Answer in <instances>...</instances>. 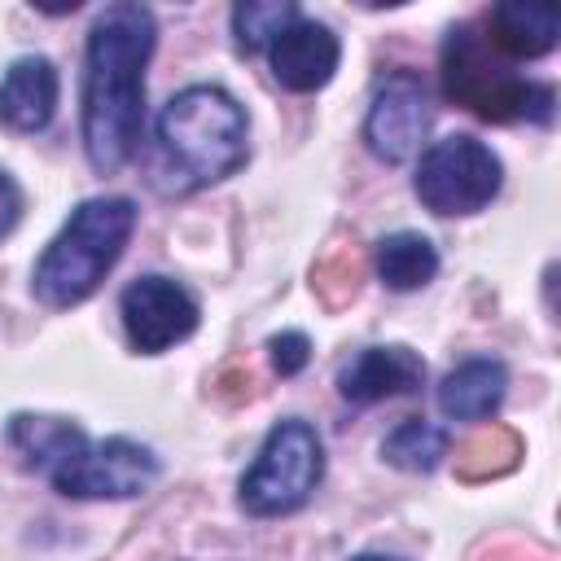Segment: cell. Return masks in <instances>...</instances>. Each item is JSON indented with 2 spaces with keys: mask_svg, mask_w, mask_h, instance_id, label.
Listing matches in <instances>:
<instances>
[{
  "mask_svg": "<svg viewBox=\"0 0 561 561\" xmlns=\"http://www.w3.org/2000/svg\"><path fill=\"white\" fill-rule=\"evenodd\" d=\"M412 184L425 210L451 219V215L482 210L500 193L504 167L491 153V145H482L478 136H443L421 153Z\"/></svg>",
  "mask_w": 561,
  "mask_h": 561,
  "instance_id": "6",
  "label": "cell"
},
{
  "mask_svg": "<svg viewBox=\"0 0 561 561\" xmlns=\"http://www.w3.org/2000/svg\"><path fill=\"white\" fill-rule=\"evenodd\" d=\"M430 127V105H425V88L416 75L399 70L390 75L377 92H373V105H368V118H364V140L368 149L399 167L408 162L416 149H421V136Z\"/></svg>",
  "mask_w": 561,
  "mask_h": 561,
  "instance_id": "9",
  "label": "cell"
},
{
  "mask_svg": "<svg viewBox=\"0 0 561 561\" xmlns=\"http://www.w3.org/2000/svg\"><path fill=\"white\" fill-rule=\"evenodd\" d=\"M267 57H272V75H276V83L285 92H316V88H324L333 79L342 44L324 22L298 18L294 26H285L272 39Z\"/></svg>",
  "mask_w": 561,
  "mask_h": 561,
  "instance_id": "10",
  "label": "cell"
},
{
  "mask_svg": "<svg viewBox=\"0 0 561 561\" xmlns=\"http://www.w3.org/2000/svg\"><path fill=\"white\" fill-rule=\"evenodd\" d=\"M158 153L167 162L175 193H193V188H206L215 180H228L250 158L245 110L224 88L193 83L162 105Z\"/></svg>",
  "mask_w": 561,
  "mask_h": 561,
  "instance_id": "2",
  "label": "cell"
},
{
  "mask_svg": "<svg viewBox=\"0 0 561 561\" xmlns=\"http://www.w3.org/2000/svg\"><path fill=\"white\" fill-rule=\"evenodd\" d=\"M381 456L394 465V469H408V473H430L438 469V460L447 456V430L412 416L403 425H394L381 443Z\"/></svg>",
  "mask_w": 561,
  "mask_h": 561,
  "instance_id": "18",
  "label": "cell"
},
{
  "mask_svg": "<svg viewBox=\"0 0 561 561\" xmlns=\"http://www.w3.org/2000/svg\"><path fill=\"white\" fill-rule=\"evenodd\" d=\"M158 22L145 4L118 0L96 13L83 53V149L92 171L114 175L131 162L145 123V66Z\"/></svg>",
  "mask_w": 561,
  "mask_h": 561,
  "instance_id": "1",
  "label": "cell"
},
{
  "mask_svg": "<svg viewBox=\"0 0 561 561\" xmlns=\"http://www.w3.org/2000/svg\"><path fill=\"white\" fill-rule=\"evenodd\" d=\"M302 13L294 0H245L232 9V35H237V48L241 53H259V48H272V39L294 26Z\"/></svg>",
  "mask_w": 561,
  "mask_h": 561,
  "instance_id": "19",
  "label": "cell"
},
{
  "mask_svg": "<svg viewBox=\"0 0 561 561\" xmlns=\"http://www.w3.org/2000/svg\"><path fill=\"white\" fill-rule=\"evenodd\" d=\"M355 561H394V557H377V552H364V557H355Z\"/></svg>",
  "mask_w": 561,
  "mask_h": 561,
  "instance_id": "23",
  "label": "cell"
},
{
  "mask_svg": "<svg viewBox=\"0 0 561 561\" xmlns=\"http://www.w3.org/2000/svg\"><path fill=\"white\" fill-rule=\"evenodd\" d=\"M482 561H548L543 552H530V548H517V543H500L491 552H482Z\"/></svg>",
  "mask_w": 561,
  "mask_h": 561,
  "instance_id": "22",
  "label": "cell"
},
{
  "mask_svg": "<svg viewBox=\"0 0 561 561\" xmlns=\"http://www.w3.org/2000/svg\"><path fill=\"white\" fill-rule=\"evenodd\" d=\"M359 285H364V254H359V245L355 241H329L324 250H320V259L311 263V289H316V298L324 302V307H346L355 294H359Z\"/></svg>",
  "mask_w": 561,
  "mask_h": 561,
  "instance_id": "17",
  "label": "cell"
},
{
  "mask_svg": "<svg viewBox=\"0 0 561 561\" xmlns=\"http://www.w3.org/2000/svg\"><path fill=\"white\" fill-rule=\"evenodd\" d=\"M324 478V447L307 421H280L263 438L254 465L241 478V508L250 517H280L311 500Z\"/></svg>",
  "mask_w": 561,
  "mask_h": 561,
  "instance_id": "5",
  "label": "cell"
},
{
  "mask_svg": "<svg viewBox=\"0 0 561 561\" xmlns=\"http://www.w3.org/2000/svg\"><path fill=\"white\" fill-rule=\"evenodd\" d=\"M491 48H500L513 61H535L543 53L557 48L561 39V13L552 4H522V0H504L491 9L486 18V35Z\"/></svg>",
  "mask_w": 561,
  "mask_h": 561,
  "instance_id": "13",
  "label": "cell"
},
{
  "mask_svg": "<svg viewBox=\"0 0 561 561\" xmlns=\"http://www.w3.org/2000/svg\"><path fill=\"white\" fill-rule=\"evenodd\" d=\"M443 92L447 101L465 105L486 123H517V118L548 123L557 105L548 83L517 79L504 61H495L491 44L473 26H451L443 44Z\"/></svg>",
  "mask_w": 561,
  "mask_h": 561,
  "instance_id": "4",
  "label": "cell"
},
{
  "mask_svg": "<svg viewBox=\"0 0 561 561\" xmlns=\"http://www.w3.org/2000/svg\"><path fill=\"white\" fill-rule=\"evenodd\" d=\"M504 390H508V368H504L500 359L478 355V359L456 364V368L443 377V386H438V408H443V416H451V421H482V416H491V412L504 403Z\"/></svg>",
  "mask_w": 561,
  "mask_h": 561,
  "instance_id": "14",
  "label": "cell"
},
{
  "mask_svg": "<svg viewBox=\"0 0 561 561\" xmlns=\"http://www.w3.org/2000/svg\"><path fill=\"white\" fill-rule=\"evenodd\" d=\"M118 316H123V329H127V342L140 351V355H162L171 351L175 342H184L202 311L193 302V294L171 280V276H136L123 298H118Z\"/></svg>",
  "mask_w": 561,
  "mask_h": 561,
  "instance_id": "8",
  "label": "cell"
},
{
  "mask_svg": "<svg viewBox=\"0 0 561 561\" xmlns=\"http://www.w3.org/2000/svg\"><path fill=\"white\" fill-rule=\"evenodd\" d=\"M57 114V66L48 57H18L0 79V127L44 131Z\"/></svg>",
  "mask_w": 561,
  "mask_h": 561,
  "instance_id": "12",
  "label": "cell"
},
{
  "mask_svg": "<svg viewBox=\"0 0 561 561\" xmlns=\"http://www.w3.org/2000/svg\"><path fill=\"white\" fill-rule=\"evenodd\" d=\"M517 460H522V434L508 425H486L456 447V478L460 482H486V478L513 473Z\"/></svg>",
  "mask_w": 561,
  "mask_h": 561,
  "instance_id": "16",
  "label": "cell"
},
{
  "mask_svg": "<svg viewBox=\"0 0 561 561\" xmlns=\"http://www.w3.org/2000/svg\"><path fill=\"white\" fill-rule=\"evenodd\" d=\"M267 355H272V368H276L280 377H294V373L307 368V359H311V342H307V333L285 329V333H276V337L267 342Z\"/></svg>",
  "mask_w": 561,
  "mask_h": 561,
  "instance_id": "20",
  "label": "cell"
},
{
  "mask_svg": "<svg viewBox=\"0 0 561 561\" xmlns=\"http://www.w3.org/2000/svg\"><path fill=\"white\" fill-rule=\"evenodd\" d=\"M136 228V202L131 197H88L70 210L66 228L48 241V250L35 263V298L44 307H79L96 294L105 272L118 263L127 237Z\"/></svg>",
  "mask_w": 561,
  "mask_h": 561,
  "instance_id": "3",
  "label": "cell"
},
{
  "mask_svg": "<svg viewBox=\"0 0 561 561\" xmlns=\"http://www.w3.org/2000/svg\"><path fill=\"white\" fill-rule=\"evenodd\" d=\"M18 215H22V188L0 171V237H9V232H13Z\"/></svg>",
  "mask_w": 561,
  "mask_h": 561,
  "instance_id": "21",
  "label": "cell"
},
{
  "mask_svg": "<svg viewBox=\"0 0 561 561\" xmlns=\"http://www.w3.org/2000/svg\"><path fill=\"white\" fill-rule=\"evenodd\" d=\"M158 478V456L145 443L131 438H105V443H79L48 482L70 500H127L149 491Z\"/></svg>",
  "mask_w": 561,
  "mask_h": 561,
  "instance_id": "7",
  "label": "cell"
},
{
  "mask_svg": "<svg viewBox=\"0 0 561 561\" xmlns=\"http://www.w3.org/2000/svg\"><path fill=\"white\" fill-rule=\"evenodd\" d=\"M434 272H438V250L430 245V237L390 232V237L377 241V276H381V285L408 294V289L430 285Z\"/></svg>",
  "mask_w": 561,
  "mask_h": 561,
  "instance_id": "15",
  "label": "cell"
},
{
  "mask_svg": "<svg viewBox=\"0 0 561 561\" xmlns=\"http://www.w3.org/2000/svg\"><path fill=\"white\" fill-rule=\"evenodd\" d=\"M425 381V359L408 346H364L342 373H337V394L355 408L412 394Z\"/></svg>",
  "mask_w": 561,
  "mask_h": 561,
  "instance_id": "11",
  "label": "cell"
}]
</instances>
